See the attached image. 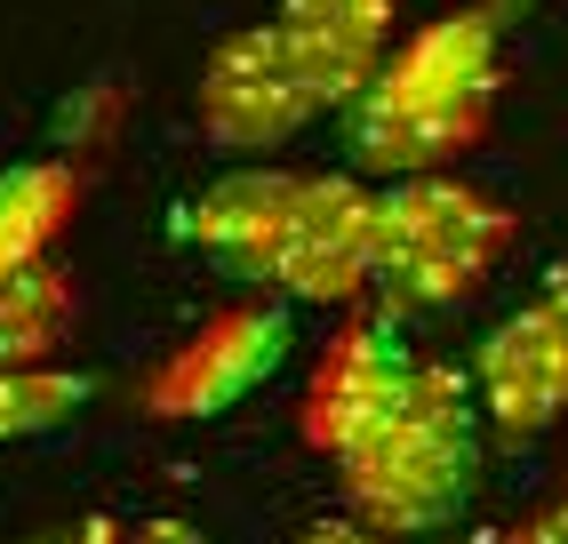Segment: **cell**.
Returning <instances> with one entry per match:
<instances>
[{
  "mask_svg": "<svg viewBox=\"0 0 568 544\" xmlns=\"http://www.w3.org/2000/svg\"><path fill=\"white\" fill-rule=\"evenodd\" d=\"M497 17L488 9H448L425 32H408L393 64L376 72V89L353 104V161L385 184L448 177L465 152L488 137L497 112Z\"/></svg>",
  "mask_w": 568,
  "mask_h": 544,
  "instance_id": "1",
  "label": "cell"
},
{
  "mask_svg": "<svg viewBox=\"0 0 568 544\" xmlns=\"http://www.w3.org/2000/svg\"><path fill=\"white\" fill-rule=\"evenodd\" d=\"M480 393L465 369L425 361L416 384L400 393V409L376 424V433L336 456V481H345L353 521L376 536H433L473 504L480 488Z\"/></svg>",
  "mask_w": 568,
  "mask_h": 544,
  "instance_id": "2",
  "label": "cell"
},
{
  "mask_svg": "<svg viewBox=\"0 0 568 544\" xmlns=\"http://www.w3.org/2000/svg\"><path fill=\"white\" fill-rule=\"evenodd\" d=\"M520 241V216L465 177H416L376 192V289L408 313H440L488 289Z\"/></svg>",
  "mask_w": 568,
  "mask_h": 544,
  "instance_id": "3",
  "label": "cell"
},
{
  "mask_svg": "<svg viewBox=\"0 0 568 544\" xmlns=\"http://www.w3.org/2000/svg\"><path fill=\"white\" fill-rule=\"evenodd\" d=\"M256 289L281 304H353L376 289V192L361 177H305Z\"/></svg>",
  "mask_w": 568,
  "mask_h": 544,
  "instance_id": "4",
  "label": "cell"
},
{
  "mask_svg": "<svg viewBox=\"0 0 568 544\" xmlns=\"http://www.w3.org/2000/svg\"><path fill=\"white\" fill-rule=\"evenodd\" d=\"M193 112H201L209 144L273 152L321 112V97L305 81V64H296V49L281 41V24H241V32H224V41L209 49Z\"/></svg>",
  "mask_w": 568,
  "mask_h": 544,
  "instance_id": "5",
  "label": "cell"
},
{
  "mask_svg": "<svg viewBox=\"0 0 568 544\" xmlns=\"http://www.w3.org/2000/svg\"><path fill=\"white\" fill-rule=\"evenodd\" d=\"M473 393L505 441H537L568 416V272H552L520 313L488 329L473 361Z\"/></svg>",
  "mask_w": 568,
  "mask_h": 544,
  "instance_id": "6",
  "label": "cell"
},
{
  "mask_svg": "<svg viewBox=\"0 0 568 544\" xmlns=\"http://www.w3.org/2000/svg\"><path fill=\"white\" fill-rule=\"evenodd\" d=\"M416 369H425V361H416L408 344L393 336V321L345 329V336L321 353V369H313V384H305V409H296V433H305V449L353 456L376 424L400 409V393L416 384Z\"/></svg>",
  "mask_w": 568,
  "mask_h": 544,
  "instance_id": "7",
  "label": "cell"
},
{
  "mask_svg": "<svg viewBox=\"0 0 568 544\" xmlns=\"http://www.w3.org/2000/svg\"><path fill=\"white\" fill-rule=\"evenodd\" d=\"M281 361H288V321L281 313H264V304H248V313H216L209 329H193L153 369L144 409H153V416H224L233 401H248Z\"/></svg>",
  "mask_w": 568,
  "mask_h": 544,
  "instance_id": "8",
  "label": "cell"
},
{
  "mask_svg": "<svg viewBox=\"0 0 568 544\" xmlns=\"http://www.w3.org/2000/svg\"><path fill=\"white\" fill-rule=\"evenodd\" d=\"M281 41L296 49L305 81L321 97V112H353L376 72L393 64V24H400V0H281L273 9Z\"/></svg>",
  "mask_w": 568,
  "mask_h": 544,
  "instance_id": "9",
  "label": "cell"
},
{
  "mask_svg": "<svg viewBox=\"0 0 568 544\" xmlns=\"http://www.w3.org/2000/svg\"><path fill=\"white\" fill-rule=\"evenodd\" d=\"M296 184H305V169H233V177H216L209 192H193V201L176 209V241L216 256L233 281H264V256H273V232L296 201Z\"/></svg>",
  "mask_w": 568,
  "mask_h": 544,
  "instance_id": "10",
  "label": "cell"
},
{
  "mask_svg": "<svg viewBox=\"0 0 568 544\" xmlns=\"http://www.w3.org/2000/svg\"><path fill=\"white\" fill-rule=\"evenodd\" d=\"M81 216V169L72 161H24L0 177V281L41 272L49 249Z\"/></svg>",
  "mask_w": 568,
  "mask_h": 544,
  "instance_id": "11",
  "label": "cell"
},
{
  "mask_svg": "<svg viewBox=\"0 0 568 544\" xmlns=\"http://www.w3.org/2000/svg\"><path fill=\"white\" fill-rule=\"evenodd\" d=\"M81 321V296H72V272L41 264L24 281H0V376L17 369H57V344Z\"/></svg>",
  "mask_w": 568,
  "mask_h": 544,
  "instance_id": "12",
  "label": "cell"
},
{
  "mask_svg": "<svg viewBox=\"0 0 568 544\" xmlns=\"http://www.w3.org/2000/svg\"><path fill=\"white\" fill-rule=\"evenodd\" d=\"M89 401H97V376H81V369H17V376H0V449L57 433V424H72Z\"/></svg>",
  "mask_w": 568,
  "mask_h": 544,
  "instance_id": "13",
  "label": "cell"
},
{
  "mask_svg": "<svg viewBox=\"0 0 568 544\" xmlns=\"http://www.w3.org/2000/svg\"><path fill=\"white\" fill-rule=\"evenodd\" d=\"M505 544H568V488L545 504V513H528V521H520Z\"/></svg>",
  "mask_w": 568,
  "mask_h": 544,
  "instance_id": "14",
  "label": "cell"
},
{
  "mask_svg": "<svg viewBox=\"0 0 568 544\" xmlns=\"http://www.w3.org/2000/svg\"><path fill=\"white\" fill-rule=\"evenodd\" d=\"M121 544H209L193 521H176V513H153V521H136V528H121Z\"/></svg>",
  "mask_w": 568,
  "mask_h": 544,
  "instance_id": "15",
  "label": "cell"
},
{
  "mask_svg": "<svg viewBox=\"0 0 568 544\" xmlns=\"http://www.w3.org/2000/svg\"><path fill=\"white\" fill-rule=\"evenodd\" d=\"M296 544H393V536H376V528H361V521H313Z\"/></svg>",
  "mask_w": 568,
  "mask_h": 544,
  "instance_id": "16",
  "label": "cell"
},
{
  "mask_svg": "<svg viewBox=\"0 0 568 544\" xmlns=\"http://www.w3.org/2000/svg\"><path fill=\"white\" fill-rule=\"evenodd\" d=\"M49 544H121V528H112V521H81V528H64Z\"/></svg>",
  "mask_w": 568,
  "mask_h": 544,
  "instance_id": "17",
  "label": "cell"
}]
</instances>
